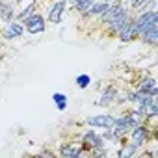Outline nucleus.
I'll use <instances>...</instances> for the list:
<instances>
[{"label": "nucleus", "mask_w": 158, "mask_h": 158, "mask_svg": "<svg viewBox=\"0 0 158 158\" xmlns=\"http://www.w3.org/2000/svg\"><path fill=\"white\" fill-rule=\"evenodd\" d=\"M119 145H121V149L117 151V156H119V158H132L134 154L139 152V149H138L132 141H128V139H123Z\"/></svg>", "instance_id": "ddd939ff"}, {"label": "nucleus", "mask_w": 158, "mask_h": 158, "mask_svg": "<svg viewBox=\"0 0 158 158\" xmlns=\"http://www.w3.org/2000/svg\"><path fill=\"white\" fill-rule=\"evenodd\" d=\"M58 154L61 158H80L82 154H88L80 141H63L58 147Z\"/></svg>", "instance_id": "423d86ee"}, {"label": "nucleus", "mask_w": 158, "mask_h": 158, "mask_svg": "<svg viewBox=\"0 0 158 158\" xmlns=\"http://www.w3.org/2000/svg\"><path fill=\"white\" fill-rule=\"evenodd\" d=\"M115 37H117L121 43H130V41L138 39V34H136V30H134V19H132V15H130V17L123 23V26L117 30Z\"/></svg>", "instance_id": "6e6552de"}, {"label": "nucleus", "mask_w": 158, "mask_h": 158, "mask_svg": "<svg viewBox=\"0 0 158 158\" xmlns=\"http://www.w3.org/2000/svg\"><path fill=\"white\" fill-rule=\"evenodd\" d=\"M80 145H82L84 151L89 154V152L95 151V149L106 147V141H104L102 134H101L97 128H91V127H89L86 132H82V136H80Z\"/></svg>", "instance_id": "f257e3e1"}, {"label": "nucleus", "mask_w": 158, "mask_h": 158, "mask_svg": "<svg viewBox=\"0 0 158 158\" xmlns=\"http://www.w3.org/2000/svg\"><path fill=\"white\" fill-rule=\"evenodd\" d=\"M134 89H138V91H143V93H149V95H158V86H156V80H154V76H151V74H145L141 80L136 84V88Z\"/></svg>", "instance_id": "9d476101"}, {"label": "nucleus", "mask_w": 158, "mask_h": 158, "mask_svg": "<svg viewBox=\"0 0 158 158\" xmlns=\"http://www.w3.org/2000/svg\"><path fill=\"white\" fill-rule=\"evenodd\" d=\"M39 156H54V152H52V151H47V149H45V151H39Z\"/></svg>", "instance_id": "6ab92c4d"}, {"label": "nucleus", "mask_w": 158, "mask_h": 158, "mask_svg": "<svg viewBox=\"0 0 158 158\" xmlns=\"http://www.w3.org/2000/svg\"><path fill=\"white\" fill-rule=\"evenodd\" d=\"M23 24H24V32H28L30 35H41L47 30V19L39 11H34L30 17H26Z\"/></svg>", "instance_id": "f03ea898"}, {"label": "nucleus", "mask_w": 158, "mask_h": 158, "mask_svg": "<svg viewBox=\"0 0 158 158\" xmlns=\"http://www.w3.org/2000/svg\"><path fill=\"white\" fill-rule=\"evenodd\" d=\"M52 102L56 104V108L60 112H65V108H67V95L61 93V91H56V93H52Z\"/></svg>", "instance_id": "dca6fc26"}, {"label": "nucleus", "mask_w": 158, "mask_h": 158, "mask_svg": "<svg viewBox=\"0 0 158 158\" xmlns=\"http://www.w3.org/2000/svg\"><path fill=\"white\" fill-rule=\"evenodd\" d=\"M108 4H110V2H106V0H93V4L89 6V10H88L82 17H84V19H99V17L106 11Z\"/></svg>", "instance_id": "9b49d317"}, {"label": "nucleus", "mask_w": 158, "mask_h": 158, "mask_svg": "<svg viewBox=\"0 0 158 158\" xmlns=\"http://www.w3.org/2000/svg\"><path fill=\"white\" fill-rule=\"evenodd\" d=\"M138 39H139L143 45L156 47V45H158V21H152L149 26H145V28L139 32Z\"/></svg>", "instance_id": "0eeeda50"}, {"label": "nucleus", "mask_w": 158, "mask_h": 158, "mask_svg": "<svg viewBox=\"0 0 158 158\" xmlns=\"http://www.w3.org/2000/svg\"><path fill=\"white\" fill-rule=\"evenodd\" d=\"M65 10H67V0H56V2L50 6V10H48L47 21L50 24H61L63 15H65Z\"/></svg>", "instance_id": "1a4fd4ad"}, {"label": "nucleus", "mask_w": 158, "mask_h": 158, "mask_svg": "<svg viewBox=\"0 0 158 158\" xmlns=\"http://www.w3.org/2000/svg\"><path fill=\"white\" fill-rule=\"evenodd\" d=\"M15 13H17V10H15V2H10V0H4L2 2V8H0V23H10V21H13L15 19Z\"/></svg>", "instance_id": "f8f14e48"}, {"label": "nucleus", "mask_w": 158, "mask_h": 158, "mask_svg": "<svg viewBox=\"0 0 158 158\" xmlns=\"http://www.w3.org/2000/svg\"><path fill=\"white\" fill-rule=\"evenodd\" d=\"M23 35H24V24L17 19L6 23L4 28L0 30V37L6 39V41H15V39H21Z\"/></svg>", "instance_id": "20e7f679"}, {"label": "nucleus", "mask_w": 158, "mask_h": 158, "mask_svg": "<svg viewBox=\"0 0 158 158\" xmlns=\"http://www.w3.org/2000/svg\"><path fill=\"white\" fill-rule=\"evenodd\" d=\"M93 4V0H74V2L69 6L74 13H78V15H84L88 10H89V6Z\"/></svg>", "instance_id": "4468645a"}, {"label": "nucleus", "mask_w": 158, "mask_h": 158, "mask_svg": "<svg viewBox=\"0 0 158 158\" xmlns=\"http://www.w3.org/2000/svg\"><path fill=\"white\" fill-rule=\"evenodd\" d=\"M15 4H23V0H15Z\"/></svg>", "instance_id": "aec40b11"}, {"label": "nucleus", "mask_w": 158, "mask_h": 158, "mask_svg": "<svg viewBox=\"0 0 158 158\" xmlns=\"http://www.w3.org/2000/svg\"><path fill=\"white\" fill-rule=\"evenodd\" d=\"M117 97H119V88H117L115 84H106V86L101 89L99 99L95 101V104L101 106V108H110V106H115Z\"/></svg>", "instance_id": "7ed1b4c3"}, {"label": "nucleus", "mask_w": 158, "mask_h": 158, "mask_svg": "<svg viewBox=\"0 0 158 158\" xmlns=\"http://www.w3.org/2000/svg\"><path fill=\"white\" fill-rule=\"evenodd\" d=\"M74 84H76L78 89H86V88H89V84H91V76H89V74H78V76L74 78Z\"/></svg>", "instance_id": "f3484780"}, {"label": "nucleus", "mask_w": 158, "mask_h": 158, "mask_svg": "<svg viewBox=\"0 0 158 158\" xmlns=\"http://www.w3.org/2000/svg\"><path fill=\"white\" fill-rule=\"evenodd\" d=\"M35 8H37V0H32V2H30L28 6H24V8H23L21 11H17V13H15V19L23 23V21H24L26 17H30V15H32L34 11H37Z\"/></svg>", "instance_id": "2eb2a0df"}, {"label": "nucleus", "mask_w": 158, "mask_h": 158, "mask_svg": "<svg viewBox=\"0 0 158 158\" xmlns=\"http://www.w3.org/2000/svg\"><path fill=\"white\" fill-rule=\"evenodd\" d=\"M2 2H4V0H0V8H2Z\"/></svg>", "instance_id": "412c9836"}, {"label": "nucleus", "mask_w": 158, "mask_h": 158, "mask_svg": "<svg viewBox=\"0 0 158 158\" xmlns=\"http://www.w3.org/2000/svg\"><path fill=\"white\" fill-rule=\"evenodd\" d=\"M115 121V115L114 114H95V115H89L84 119V125L91 127V128H97V130H102V128H110Z\"/></svg>", "instance_id": "39448f33"}, {"label": "nucleus", "mask_w": 158, "mask_h": 158, "mask_svg": "<svg viewBox=\"0 0 158 158\" xmlns=\"http://www.w3.org/2000/svg\"><path fill=\"white\" fill-rule=\"evenodd\" d=\"M147 0H130V11H136L139 6H143Z\"/></svg>", "instance_id": "a211bd4d"}]
</instances>
